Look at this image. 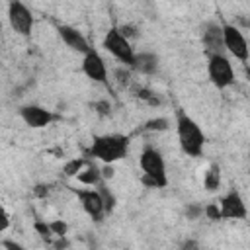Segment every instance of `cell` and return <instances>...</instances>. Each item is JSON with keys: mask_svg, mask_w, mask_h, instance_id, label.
<instances>
[{"mask_svg": "<svg viewBox=\"0 0 250 250\" xmlns=\"http://www.w3.org/2000/svg\"><path fill=\"white\" fill-rule=\"evenodd\" d=\"M176 133H178V143L184 154L191 158H197L203 154L205 135L201 127L184 109H176Z\"/></svg>", "mask_w": 250, "mask_h": 250, "instance_id": "1", "label": "cell"}, {"mask_svg": "<svg viewBox=\"0 0 250 250\" xmlns=\"http://www.w3.org/2000/svg\"><path fill=\"white\" fill-rule=\"evenodd\" d=\"M90 156L102 160L104 164H113L121 158L127 156L129 152V137L111 133V135H98L92 141L90 146Z\"/></svg>", "mask_w": 250, "mask_h": 250, "instance_id": "2", "label": "cell"}, {"mask_svg": "<svg viewBox=\"0 0 250 250\" xmlns=\"http://www.w3.org/2000/svg\"><path fill=\"white\" fill-rule=\"evenodd\" d=\"M139 164L143 170V184H146L150 188H166L168 186L166 162H164V156L158 148L145 146L141 156H139Z\"/></svg>", "mask_w": 250, "mask_h": 250, "instance_id": "3", "label": "cell"}, {"mask_svg": "<svg viewBox=\"0 0 250 250\" xmlns=\"http://www.w3.org/2000/svg\"><path fill=\"white\" fill-rule=\"evenodd\" d=\"M104 49L113 55L119 62H123L125 66H133L135 61V51L131 47V41L127 37L121 35L119 27H109L105 37H104Z\"/></svg>", "mask_w": 250, "mask_h": 250, "instance_id": "4", "label": "cell"}, {"mask_svg": "<svg viewBox=\"0 0 250 250\" xmlns=\"http://www.w3.org/2000/svg\"><path fill=\"white\" fill-rule=\"evenodd\" d=\"M207 74H209V80L213 82V86H217L219 90H225V88L234 84L232 64H230V61L223 53H211L209 55Z\"/></svg>", "mask_w": 250, "mask_h": 250, "instance_id": "5", "label": "cell"}, {"mask_svg": "<svg viewBox=\"0 0 250 250\" xmlns=\"http://www.w3.org/2000/svg\"><path fill=\"white\" fill-rule=\"evenodd\" d=\"M8 21H10V27L18 35H23V37L31 35L33 16L21 0H10V4H8Z\"/></svg>", "mask_w": 250, "mask_h": 250, "instance_id": "6", "label": "cell"}, {"mask_svg": "<svg viewBox=\"0 0 250 250\" xmlns=\"http://www.w3.org/2000/svg\"><path fill=\"white\" fill-rule=\"evenodd\" d=\"M221 29H223V47L234 59L246 62L248 61V43H246L242 31L232 23H223Z\"/></svg>", "mask_w": 250, "mask_h": 250, "instance_id": "7", "label": "cell"}, {"mask_svg": "<svg viewBox=\"0 0 250 250\" xmlns=\"http://www.w3.org/2000/svg\"><path fill=\"white\" fill-rule=\"evenodd\" d=\"M82 72L94 80V82H100V84H107V68H105V62L102 59V55L96 51V49H88L84 53V59H82Z\"/></svg>", "mask_w": 250, "mask_h": 250, "instance_id": "8", "label": "cell"}, {"mask_svg": "<svg viewBox=\"0 0 250 250\" xmlns=\"http://www.w3.org/2000/svg\"><path fill=\"white\" fill-rule=\"evenodd\" d=\"M76 197L82 205V209L86 211V215H90L94 221H102V217L105 215L104 209V201L98 189H76Z\"/></svg>", "mask_w": 250, "mask_h": 250, "instance_id": "9", "label": "cell"}, {"mask_svg": "<svg viewBox=\"0 0 250 250\" xmlns=\"http://www.w3.org/2000/svg\"><path fill=\"white\" fill-rule=\"evenodd\" d=\"M20 117H21L23 123H25L27 127H31V129H43V127H47V125L55 119V115H53L49 109H45V107H41V105H33V104L21 105V107H20Z\"/></svg>", "mask_w": 250, "mask_h": 250, "instance_id": "10", "label": "cell"}, {"mask_svg": "<svg viewBox=\"0 0 250 250\" xmlns=\"http://www.w3.org/2000/svg\"><path fill=\"white\" fill-rule=\"evenodd\" d=\"M219 209L223 219H246V203L240 197V193L234 189L229 191L225 197H221Z\"/></svg>", "mask_w": 250, "mask_h": 250, "instance_id": "11", "label": "cell"}, {"mask_svg": "<svg viewBox=\"0 0 250 250\" xmlns=\"http://www.w3.org/2000/svg\"><path fill=\"white\" fill-rule=\"evenodd\" d=\"M201 39H203V45L207 49V55L211 53H223V29L219 23L215 21H207L203 25V33H201Z\"/></svg>", "mask_w": 250, "mask_h": 250, "instance_id": "12", "label": "cell"}, {"mask_svg": "<svg viewBox=\"0 0 250 250\" xmlns=\"http://www.w3.org/2000/svg\"><path fill=\"white\" fill-rule=\"evenodd\" d=\"M57 31H59V37H61V39L66 43V47H70L72 51L84 55V53L90 49L86 37H84L76 27H72V25H59Z\"/></svg>", "mask_w": 250, "mask_h": 250, "instance_id": "13", "label": "cell"}, {"mask_svg": "<svg viewBox=\"0 0 250 250\" xmlns=\"http://www.w3.org/2000/svg\"><path fill=\"white\" fill-rule=\"evenodd\" d=\"M133 68L141 74H154L158 70V57L154 53H135V61H133Z\"/></svg>", "mask_w": 250, "mask_h": 250, "instance_id": "14", "label": "cell"}, {"mask_svg": "<svg viewBox=\"0 0 250 250\" xmlns=\"http://www.w3.org/2000/svg\"><path fill=\"white\" fill-rule=\"evenodd\" d=\"M76 178H78L80 184L94 188V186H98V184L102 182V172H100V168H96L94 164H88L86 170H80V172L76 174Z\"/></svg>", "mask_w": 250, "mask_h": 250, "instance_id": "15", "label": "cell"}, {"mask_svg": "<svg viewBox=\"0 0 250 250\" xmlns=\"http://www.w3.org/2000/svg\"><path fill=\"white\" fill-rule=\"evenodd\" d=\"M203 186H205L207 191H215V189L221 188V168H219V164L213 162L209 166V170L203 176Z\"/></svg>", "mask_w": 250, "mask_h": 250, "instance_id": "16", "label": "cell"}, {"mask_svg": "<svg viewBox=\"0 0 250 250\" xmlns=\"http://www.w3.org/2000/svg\"><path fill=\"white\" fill-rule=\"evenodd\" d=\"M98 191H100V195H102V201H104V209H105V213L113 211V209H115V195L109 191V188H105V186L100 182V184H98Z\"/></svg>", "mask_w": 250, "mask_h": 250, "instance_id": "17", "label": "cell"}, {"mask_svg": "<svg viewBox=\"0 0 250 250\" xmlns=\"http://www.w3.org/2000/svg\"><path fill=\"white\" fill-rule=\"evenodd\" d=\"M168 127H170V121L166 117H152L143 125L145 131H166Z\"/></svg>", "mask_w": 250, "mask_h": 250, "instance_id": "18", "label": "cell"}, {"mask_svg": "<svg viewBox=\"0 0 250 250\" xmlns=\"http://www.w3.org/2000/svg\"><path fill=\"white\" fill-rule=\"evenodd\" d=\"M84 166H86V160L84 158H72V160H68L62 166V172H64V176H76Z\"/></svg>", "mask_w": 250, "mask_h": 250, "instance_id": "19", "label": "cell"}, {"mask_svg": "<svg viewBox=\"0 0 250 250\" xmlns=\"http://www.w3.org/2000/svg\"><path fill=\"white\" fill-rule=\"evenodd\" d=\"M113 76H115V80H117L119 86H129L131 84V70L125 68V64L123 66H117L113 70Z\"/></svg>", "mask_w": 250, "mask_h": 250, "instance_id": "20", "label": "cell"}, {"mask_svg": "<svg viewBox=\"0 0 250 250\" xmlns=\"http://www.w3.org/2000/svg\"><path fill=\"white\" fill-rule=\"evenodd\" d=\"M203 215H205L207 219H211V221H221V219H223V217H221V209H219L217 203L205 205V207H203Z\"/></svg>", "mask_w": 250, "mask_h": 250, "instance_id": "21", "label": "cell"}, {"mask_svg": "<svg viewBox=\"0 0 250 250\" xmlns=\"http://www.w3.org/2000/svg\"><path fill=\"white\" fill-rule=\"evenodd\" d=\"M203 215V207L199 205V203H189L188 207H186V217L189 219V221H195V219H199Z\"/></svg>", "mask_w": 250, "mask_h": 250, "instance_id": "22", "label": "cell"}, {"mask_svg": "<svg viewBox=\"0 0 250 250\" xmlns=\"http://www.w3.org/2000/svg\"><path fill=\"white\" fill-rule=\"evenodd\" d=\"M92 107H94V111H96L98 115H109V113H111V104H109L107 100L94 102V104H92Z\"/></svg>", "mask_w": 250, "mask_h": 250, "instance_id": "23", "label": "cell"}, {"mask_svg": "<svg viewBox=\"0 0 250 250\" xmlns=\"http://www.w3.org/2000/svg\"><path fill=\"white\" fill-rule=\"evenodd\" d=\"M49 227H51V230H53V234H55V236H64V234H66V230H68V227H66V223H64V221H51V223H49Z\"/></svg>", "mask_w": 250, "mask_h": 250, "instance_id": "24", "label": "cell"}, {"mask_svg": "<svg viewBox=\"0 0 250 250\" xmlns=\"http://www.w3.org/2000/svg\"><path fill=\"white\" fill-rule=\"evenodd\" d=\"M33 229L43 236V238H49L51 234H53V230H51V227L47 225V223H43V221H37L35 225H33Z\"/></svg>", "mask_w": 250, "mask_h": 250, "instance_id": "25", "label": "cell"}, {"mask_svg": "<svg viewBox=\"0 0 250 250\" xmlns=\"http://www.w3.org/2000/svg\"><path fill=\"white\" fill-rule=\"evenodd\" d=\"M8 227H10V215H8V211L0 205V232H4Z\"/></svg>", "mask_w": 250, "mask_h": 250, "instance_id": "26", "label": "cell"}, {"mask_svg": "<svg viewBox=\"0 0 250 250\" xmlns=\"http://www.w3.org/2000/svg\"><path fill=\"white\" fill-rule=\"evenodd\" d=\"M119 31H121V35H123V37H127L129 41H131L133 37H137V29H135L133 25H121V27H119Z\"/></svg>", "mask_w": 250, "mask_h": 250, "instance_id": "27", "label": "cell"}, {"mask_svg": "<svg viewBox=\"0 0 250 250\" xmlns=\"http://www.w3.org/2000/svg\"><path fill=\"white\" fill-rule=\"evenodd\" d=\"M100 172H102V178H107V180L115 176V170H113V166H111V164H104V168H102Z\"/></svg>", "mask_w": 250, "mask_h": 250, "instance_id": "28", "label": "cell"}, {"mask_svg": "<svg viewBox=\"0 0 250 250\" xmlns=\"http://www.w3.org/2000/svg\"><path fill=\"white\" fill-rule=\"evenodd\" d=\"M0 246L10 248V250H23V246H21V244H18V242H14V240H2V242H0Z\"/></svg>", "mask_w": 250, "mask_h": 250, "instance_id": "29", "label": "cell"}, {"mask_svg": "<svg viewBox=\"0 0 250 250\" xmlns=\"http://www.w3.org/2000/svg\"><path fill=\"white\" fill-rule=\"evenodd\" d=\"M33 193H35V195H39V197H43V195H47V193H49V186H35Z\"/></svg>", "mask_w": 250, "mask_h": 250, "instance_id": "30", "label": "cell"}]
</instances>
